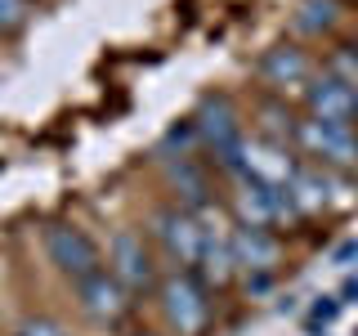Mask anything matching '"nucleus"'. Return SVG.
Returning <instances> with one entry per match:
<instances>
[{
    "instance_id": "obj_3",
    "label": "nucleus",
    "mask_w": 358,
    "mask_h": 336,
    "mask_svg": "<svg viewBox=\"0 0 358 336\" xmlns=\"http://www.w3.org/2000/svg\"><path fill=\"white\" fill-rule=\"evenodd\" d=\"M157 296H162V314L171 323L175 336H201L210 323V300H206V287L193 269H175L171 278L157 283Z\"/></svg>"
},
{
    "instance_id": "obj_11",
    "label": "nucleus",
    "mask_w": 358,
    "mask_h": 336,
    "mask_svg": "<svg viewBox=\"0 0 358 336\" xmlns=\"http://www.w3.org/2000/svg\"><path fill=\"white\" fill-rule=\"evenodd\" d=\"M233 260L238 269H246V278L273 274L278 260H282V242L273 238V229H233Z\"/></svg>"
},
{
    "instance_id": "obj_20",
    "label": "nucleus",
    "mask_w": 358,
    "mask_h": 336,
    "mask_svg": "<svg viewBox=\"0 0 358 336\" xmlns=\"http://www.w3.org/2000/svg\"><path fill=\"white\" fill-rule=\"evenodd\" d=\"M336 309H341V296H318V300H313V309H309V318L327 328V323L336 318Z\"/></svg>"
},
{
    "instance_id": "obj_15",
    "label": "nucleus",
    "mask_w": 358,
    "mask_h": 336,
    "mask_svg": "<svg viewBox=\"0 0 358 336\" xmlns=\"http://www.w3.org/2000/svg\"><path fill=\"white\" fill-rule=\"evenodd\" d=\"M238 193H233V216H238L242 229H273V188L260 184V179L242 175L233 179Z\"/></svg>"
},
{
    "instance_id": "obj_1",
    "label": "nucleus",
    "mask_w": 358,
    "mask_h": 336,
    "mask_svg": "<svg viewBox=\"0 0 358 336\" xmlns=\"http://www.w3.org/2000/svg\"><path fill=\"white\" fill-rule=\"evenodd\" d=\"M193 126H197V139L206 144L210 162H215L224 175L242 179L246 175V134H242V117H238V108H233V99L229 94L201 99Z\"/></svg>"
},
{
    "instance_id": "obj_6",
    "label": "nucleus",
    "mask_w": 358,
    "mask_h": 336,
    "mask_svg": "<svg viewBox=\"0 0 358 336\" xmlns=\"http://www.w3.org/2000/svg\"><path fill=\"white\" fill-rule=\"evenodd\" d=\"M152 233L162 242L166 260L179 265V269H197V255H201V220L184 206H162L152 220Z\"/></svg>"
},
{
    "instance_id": "obj_12",
    "label": "nucleus",
    "mask_w": 358,
    "mask_h": 336,
    "mask_svg": "<svg viewBox=\"0 0 358 336\" xmlns=\"http://www.w3.org/2000/svg\"><path fill=\"white\" fill-rule=\"evenodd\" d=\"M296 157L287 153V144H268V139H246V175L260 179L268 188H282L296 175Z\"/></svg>"
},
{
    "instance_id": "obj_13",
    "label": "nucleus",
    "mask_w": 358,
    "mask_h": 336,
    "mask_svg": "<svg viewBox=\"0 0 358 336\" xmlns=\"http://www.w3.org/2000/svg\"><path fill=\"white\" fill-rule=\"evenodd\" d=\"M166 179H171V188H175V197H179L184 211L197 216V211L215 206V202H210V175L193 157H171V162H166Z\"/></svg>"
},
{
    "instance_id": "obj_5",
    "label": "nucleus",
    "mask_w": 358,
    "mask_h": 336,
    "mask_svg": "<svg viewBox=\"0 0 358 336\" xmlns=\"http://www.w3.org/2000/svg\"><path fill=\"white\" fill-rule=\"evenodd\" d=\"M45 251H50L54 269H59L63 278H72V283H81V278H90V274L103 269L99 246L90 242V233L76 229V224H54V229L45 233Z\"/></svg>"
},
{
    "instance_id": "obj_17",
    "label": "nucleus",
    "mask_w": 358,
    "mask_h": 336,
    "mask_svg": "<svg viewBox=\"0 0 358 336\" xmlns=\"http://www.w3.org/2000/svg\"><path fill=\"white\" fill-rule=\"evenodd\" d=\"M197 126L193 121H179V126H171L166 130V139L157 144V157H162V162H171V157H193V148H197Z\"/></svg>"
},
{
    "instance_id": "obj_4",
    "label": "nucleus",
    "mask_w": 358,
    "mask_h": 336,
    "mask_svg": "<svg viewBox=\"0 0 358 336\" xmlns=\"http://www.w3.org/2000/svg\"><path fill=\"white\" fill-rule=\"evenodd\" d=\"M108 274L117 278L130 296H143V291L157 287V265H152V251L143 242V233L134 229H117L108 242Z\"/></svg>"
},
{
    "instance_id": "obj_2",
    "label": "nucleus",
    "mask_w": 358,
    "mask_h": 336,
    "mask_svg": "<svg viewBox=\"0 0 358 336\" xmlns=\"http://www.w3.org/2000/svg\"><path fill=\"white\" fill-rule=\"evenodd\" d=\"M291 144L305 157H313V166H322V171H336V175L358 171V126H331V121H318V117H300Z\"/></svg>"
},
{
    "instance_id": "obj_19",
    "label": "nucleus",
    "mask_w": 358,
    "mask_h": 336,
    "mask_svg": "<svg viewBox=\"0 0 358 336\" xmlns=\"http://www.w3.org/2000/svg\"><path fill=\"white\" fill-rule=\"evenodd\" d=\"M27 22V0H0V36L18 31Z\"/></svg>"
},
{
    "instance_id": "obj_22",
    "label": "nucleus",
    "mask_w": 358,
    "mask_h": 336,
    "mask_svg": "<svg viewBox=\"0 0 358 336\" xmlns=\"http://www.w3.org/2000/svg\"><path fill=\"white\" fill-rule=\"evenodd\" d=\"M354 255H358V242H345V246H341V251H336V265H350V260H354Z\"/></svg>"
},
{
    "instance_id": "obj_9",
    "label": "nucleus",
    "mask_w": 358,
    "mask_h": 336,
    "mask_svg": "<svg viewBox=\"0 0 358 336\" xmlns=\"http://www.w3.org/2000/svg\"><path fill=\"white\" fill-rule=\"evenodd\" d=\"M255 72H260V81L268 90H282L287 94V90L313 81V59H309V50H300L296 41H282V45H273V50L260 54Z\"/></svg>"
},
{
    "instance_id": "obj_24",
    "label": "nucleus",
    "mask_w": 358,
    "mask_h": 336,
    "mask_svg": "<svg viewBox=\"0 0 358 336\" xmlns=\"http://www.w3.org/2000/svg\"><path fill=\"white\" fill-rule=\"evenodd\" d=\"M134 336H157V332H134Z\"/></svg>"
},
{
    "instance_id": "obj_10",
    "label": "nucleus",
    "mask_w": 358,
    "mask_h": 336,
    "mask_svg": "<svg viewBox=\"0 0 358 336\" xmlns=\"http://www.w3.org/2000/svg\"><path fill=\"white\" fill-rule=\"evenodd\" d=\"M76 300H81V309L94 323H121V318H126V309H130V291L121 287L108 269L81 278V283H76Z\"/></svg>"
},
{
    "instance_id": "obj_7",
    "label": "nucleus",
    "mask_w": 358,
    "mask_h": 336,
    "mask_svg": "<svg viewBox=\"0 0 358 336\" xmlns=\"http://www.w3.org/2000/svg\"><path fill=\"white\" fill-rule=\"evenodd\" d=\"M193 274L201 278V287H229L233 283V274H238V260H233V233L224 229V220H220V211H215V224H201V255H197V269Z\"/></svg>"
},
{
    "instance_id": "obj_14",
    "label": "nucleus",
    "mask_w": 358,
    "mask_h": 336,
    "mask_svg": "<svg viewBox=\"0 0 358 336\" xmlns=\"http://www.w3.org/2000/svg\"><path fill=\"white\" fill-rule=\"evenodd\" d=\"M287 193L296 202L300 220L322 216L331 206V171H322V166H296V175L287 179Z\"/></svg>"
},
{
    "instance_id": "obj_21",
    "label": "nucleus",
    "mask_w": 358,
    "mask_h": 336,
    "mask_svg": "<svg viewBox=\"0 0 358 336\" xmlns=\"http://www.w3.org/2000/svg\"><path fill=\"white\" fill-rule=\"evenodd\" d=\"M22 336H67L54 318H27L22 323Z\"/></svg>"
},
{
    "instance_id": "obj_8",
    "label": "nucleus",
    "mask_w": 358,
    "mask_h": 336,
    "mask_svg": "<svg viewBox=\"0 0 358 336\" xmlns=\"http://www.w3.org/2000/svg\"><path fill=\"white\" fill-rule=\"evenodd\" d=\"M305 108H309V117L331 121V126H354L358 121V94L331 72L313 76V81L305 85Z\"/></svg>"
},
{
    "instance_id": "obj_16",
    "label": "nucleus",
    "mask_w": 358,
    "mask_h": 336,
    "mask_svg": "<svg viewBox=\"0 0 358 336\" xmlns=\"http://www.w3.org/2000/svg\"><path fill=\"white\" fill-rule=\"evenodd\" d=\"M341 22V0H300L296 5V31L305 36H322Z\"/></svg>"
},
{
    "instance_id": "obj_23",
    "label": "nucleus",
    "mask_w": 358,
    "mask_h": 336,
    "mask_svg": "<svg viewBox=\"0 0 358 336\" xmlns=\"http://www.w3.org/2000/svg\"><path fill=\"white\" fill-rule=\"evenodd\" d=\"M345 300H358V278H350V283L341 287V305H345Z\"/></svg>"
},
{
    "instance_id": "obj_18",
    "label": "nucleus",
    "mask_w": 358,
    "mask_h": 336,
    "mask_svg": "<svg viewBox=\"0 0 358 336\" xmlns=\"http://www.w3.org/2000/svg\"><path fill=\"white\" fill-rule=\"evenodd\" d=\"M260 117H264V139L268 144H291V134H296V117H291L282 104L268 99V104L260 108Z\"/></svg>"
},
{
    "instance_id": "obj_25",
    "label": "nucleus",
    "mask_w": 358,
    "mask_h": 336,
    "mask_svg": "<svg viewBox=\"0 0 358 336\" xmlns=\"http://www.w3.org/2000/svg\"><path fill=\"white\" fill-rule=\"evenodd\" d=\"M350 45H354V54H358V36H354V41H350Z\"/></svg>"
}]
</instances>
